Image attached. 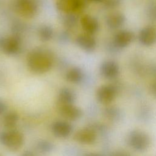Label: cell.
I'll use <instances>...</instances> for the list:
<instances>
[{
  "instance_id": "6da1fadb",
  "label": "cell",
  "mask_w": 156,
  "mask_h": 156,
  "mask_svg": "<svg viewBox=\"0 0 156 156\" xmlns=\"http://www.w3.org/2000/svg\"><path fill=\"white\" fill-rule=\"evenodd\" d=\"M53 57L50 52L43 48H35L27 57V65L34 73L41 74L49 71L52 66Z\"/></svg>"
},
{
  "instance_id": "7a4b0ae2",
  "label": "cell",
  "mask_w": 156,
  "mask_h": 156,
  "mask_svg": "<svg viewBox=\"0 0 156 156\" xmlns=\"http://www.w3.org/2000/svg\"><path fill=\"white\" fill-rule=\"evenodd\" d=\"M24 141L23 134L19 130L9 129L0 133V142L11 151L19 150Z\"/></svg>"
},
{
  "instance_id": "3957f363",
  "label": "cell",
  "mask_w": 156,
  "mask_h": 156,
  "mask_svg": "<svg viewBox=\"0 0 156 156\" xmlns=\"http://www.w3.org/2000/svg\"><path fill=\"white\" fill-rule=\"evenodd\" d=\"M1 48L3 52L7 55L16 54L20 50L21 40L16 36L4 38L1 41Z\"/></svg>"
},
{
  "instance_id": "277c9868",
  "label": "cell",
  "mask_w": 156,
  "mask_h": 156,
  "mask_svg": "<svg viewBox=\"0 0 156 156\" xmlns=\"http://www.w3.org/2000/svg\"><path fill=\"white\" fill-rule=\"evenodd\" d=\"M58 111L62 116L69 121H76L81 118L82 112L74 104H58Z\"/></svg>"
},
{
  "instance_id": "5b68a950",
  "label": "cell",
  "mask_w": 156,
  "mask_h": 156,
  "mask_svg": "<svg viewBox=\"0 0 156 156\" xmlns=\"http://www.w3.org/2000/svg\"><path fill=\"white\" fill-rule=\"evenodd\" d=\"M129 143L130 145L136 150L143 151L149 145V138L148 136L143 132H132L129 136Z\"/></svg>"
},
{
  "instance_id": "8992f818",
  "label": "cell",
  "mask_w": 156,
  "mask_h": 156,
  "mask_svg": "<svg viewBox=\"0 0 156 156\" xmlns=\"http://www.w3.org/2000/svg\"><path fill=\"white\" fill-rule=\"evenodd\" d=\"M16 9L17 12L25 18L34 16L37 11V7L32 0H18L16 2Z\"/></svg>"
},
{
  "instance_id": "52a82bcc",
  "label": "cell",
  "mask_w": 156,
  "mask_h": 156,
  "mask_svg": "<svg viewBox=\"0 0 156 156\" xmlns=\"http://www.w3.org/2000/svg\"><path fill=\"white\" fill-rule=\"evenodd\" d=\"M56 6L59 10L70 13L83 9L84 2L83 0H57Z\"/></svg>"
},
{
  "instance_id": "ba28073f",
  "label": "cell",
  "mask_w": 156,
  "mask_h": 156,
  "mask_svg": "<svg viewBox=\"0 0 156 156\" xmlns=\"http://www.w3.org/2000/svg\"><path fill=\"white\" fill-rule=\"evenodd\" d=\"M116 94V91L113 86L111 85H104L98 89L96 97L99 102L107 104L114 100Z\"/></svg>"
},
{
  "instance_id": "9c48e42d",
  "label": "cell",
  "mask_w": 156,
  "mask_h": 156,
  "mask_svg": "<svg viewBox=\"0 0 156 156\" xmlns=\"http://www.w3.org/2000/svg\"><path fill=\"white\" fill-rule=\"evenodd\" d=\"M138 40L144 46L153 45L156 43V27L147 26L143 28L138 34Z\"/></svg>"
},
{
  "instance_id": "30bf717a",
  "label": "cell",
  "mask_w": 156,
  "mask_h": 156,
  "mask_svg": "<svg viewBox=\"0 0 156 156\" xmlns=\"http://www.w3.org/2000/svg\"><path fill=\"white\" fill-rule=\"evenodd\" d=\"M53 134L57 138H65L68 137L73 131L72 125L66 121H55L51 127Z\"/></svg>"
},
{
  "instance_id": "8fae6325",
  "label": "cell",
  "mask_w": 156,
  "mask_h": 156,
  "mask_svg": "<svg viewBox=\"0 0 156 156\" xmlns=\"http://www.w3.org/2000/svg\"><path fill=\"white\" fill-rule=\"evenodd\" d=\"M119 68L118 63L113 60L104 62L100 66L101 74L106 79H113L119 74Z\"/></svg>"
},
{
  "instance_id": "7c38bea8",
  "label": "cell",
  "mask_w": 156,
  "mask_h": 156,
  "mask_svg": "<svg viewBox=\"0 0 156 156\" xmlns=\"http://www.w3.org/2000/svg\"><path fill=\"white\" fill-rule=\"evenodd\" d=\"M74 139L77 143L82 144H91L96 141V133L88 128L78 130L74 135Z\"/></svg>"
},
{
  "instance_id": "4fadbf2b",
  "label": "cell",
  "mask_w": 156,
  "mask_h": 156,
  "mask_svg": "<svg viewBox=\"0 0 156 156\" xmlns=\"http://www.w3.org/2000/svg\"><path fill=\"white\" fill-rule=\"evenodd\" d=\"M77 45L87 52L93 51L96 47V41L92 35L83 34L79 35L76 38Z\"/></svg>"
},
{
  "instance_id": "5bb4252c",
  "label": "cell",
  "mask_w": 156,
  "mask_h": 156,
  "mask_svg": "<svg viewBox=\"0 0 156 156\" xmlns=\"http://www.w3.org/2000/svg\"><path fill=\"white\" fill-rule=\"evenodd\" d=\"M134 39V34L130 30H122L118 32L114 37V43L118 48H125L129 46Z\"/></svg>"
},
{
  "instance_id": "9a60e30c",
  "label": "cell",
  "mask_w": 156,
  "mask_h": 156,
  "mask_svg": "<svg viewBox=\"0 0 156 156\" xmlns=\"http://www.w3.org/2000/svg\"><path fill=\"white\" fill-rule=\"evenodd\" d=\"M80 24L86 34L93 35L99 29L98 20L90 15H85L80 19Z\"/></svg>"
},
{
  "instance_id": "2e32d148",
  "label": "cell",
  "mask_w": 156,
  "mask_h": 156,
  "mask_svg": "<svg viewBox=\"0 0 156 156\" xmlns=\"http://www.w3.org/2000/svg\"><path fill=\"white\" fill-rule=\"evenodd\" d=\"M126 20L124 15L120 12H114L108 14L106 18V23L112 29H116L123 25Z\"/></svg>"
},
{
  "instance_id": "e0dca14e",
  "label": "cell",
  "mask_w": 156,
  "mask_h": 156,
  "mask_svg": "<svg viewBox=\"0 0 156 156\" xmlns=\"http://www.w3.org/2000/svg\"><path fill=\"white\" fill-rule=\"evenodd\" d=\"M76 100V94L68 88H62L58 95V104H74Z\"/></svg>"
},
{
  "instance_id": "ac0fdd59",
  "label": "cell",
  "mask_w": 156,
  "mask_h": 156,
  "mask_svg": "<svg viewBox=\"0 0 156 156\" xmlns=\"http://www.w3.org/2000/svg\"><path fill=\"white\" fill-rule=\"evenodd\" d=\"M83 79V73L78 67H74L69 69L66 74V79L71 83H80Z\"/></svg>"
},
{
  "instance_id": "d6986e66",
  "label": "cell",
  "mask_w": 156,
  "mask_h": 156,
  "mask_svg": "<svg viewBox=\"0 0 156 156\" xmlns=\"http://www.w3.org/2000/svg\"><path fill=\"white\" fill-rule=\"evenodd\" d=\"M19 116L16 112H9L4 116L3 120L4 126L9 129H13V128L16 125Z\"/></svg>"
},
{
  "instance_id": "ffe728a7",
  "label": "cell",
  "mask_w": 156,
  "mask_h": 156,
  "mask_svg": "<svg viewBox=\"0 0 156 156\" xmlns=\"http://www.w3.org/2000/svg\"><path fill=\"white\" fill-rule=\"evenodd\" d=\"M38 35L42 41H46L52 38L53 36L52 29L48 26L44 25L40 27L38 30Z\"/></svg>"
},
{
  "instance_id": "44dd1931",
  "label": "cell",
  "mask_w": 156,
  "mask_h": 156,
  "mask_svg": "<svg viewBox=\"0 0 156 156\" xmlns=\"http://www.w3.org/2000/svg\"><path fill=\"white\" fill-rule=\"evenodd\" d=\"M54 146L52 143L48 140H40L37 144L38 151L43 154H48L53 150Z\"/></svg>"
},
{
  "instance_id": "7402d4cb",
  "label": "cell",
  "mask_w": 156,
  "mask_h": 156,
  "mask_svg": "<svg viewBox=\"0 0 156 156\" xmlns=\"http://www.w3.org/2000/svg\"><path fill=\"white\" fill-rule=\"evenodd\" d=\"M121 0H105L104 4L107 8H115L121 4Z\"/></svg>"
},
{
  "instance_id": "603a6c76",
  "label": "cell",
  "mask_w": 156,
  "mask_h": 156,
  "mask_svg": "<svg viewBox=\"0 0 156 156\" xmlns=\"http://www.w3.org/2000/svg\"><path fill=\"white\" fill-rule=\"evenodd\" d=\"M68 19H67L66 20V25H68V26H73L74 24H75V22H76V20L74 18V16L73 15H69L68 16Z\"/></svg>"
},
{
  "instance_id": "cb8c5ba5",
  "label": "cell",
  "mask_w": 156,
  "mask_h": 156,
  "mask_svg": "<svg viewBox=\"0 0 156 156\" xmlns=\"http://www.w3.org/2000/svg\"><path fill=\"white\" fill-rule=\"evenodd\" d=\"M7 110L6 104L2 100H0V115L3 114Z\"/></svg>"
},
{
  "instance_id": "d4e9b609",
  "label": "cell",
  "mask_w": 156,
  "mask_h": 156,
  "mask_svg": "<svg viewBox=\"0 0 156 156\" xmlns=\"http://www.w3.org/2000/svg\"><path fill=\"white\" fill-rule=\"evenodd\" d=\"M21 156H37V155L32 152V151H25L24 152H23Z\"/></svg>"
},
{
  "instance_id": "484cf974",
  "label": "cell",
  "mask_w": 156,
  "mask_h": 156,
  "mask_svg": "<svg viewBox=\"0 0 156 156\" xmlns=\"http://www.w3.org/2000/svg\"><path fill=\"white\" fill-rule=\"evenodd\" d=\"M83 156H102L99 154L95 153V152H88L85 154Z\"/></svg>"
},
{
  "instance_id": "4316f807",
  "label": "cell",
  "mask_w": 156,
  "mask_h": 156,
  "mask_svg": "<svg viewBox=\"0 0 156 156\" xmlns=\"http://www.w3.org/2000/svg\"><path fill=\"white\" fill-rule=\"evenodd\" d=\"M113 156H130V155H128L126 153H124V152H119V153H117V154H116L115 155H114Z\"/></svg>"
},
{
  "instance_id": "83f0119b",
  "label": "cell",
  "mask_w": 156,
  "mask_h": 156,
  "mask_svg": "<svg viewBox=\"0 0 156 156\" xmlns=\"http://www.w3.org/2000/svg\"><path fill=\"white\" fill-rule=\"evenodd\" d=\"M152 91L155 94H156V83L152 86Z\"/></svg>"
},
{
  "instance_id": "f1b7e54d",
  "label": "cell",
  "mask_w": 156,
  "mask_h": 156,
  "mask_svg": "<svg viewBox=\"0 0 156 156\" xmlns=\"http://www.w3.org/2000/svg\"><path fill=\"white\" fill-rule=\"evenodd\" d=\"M90 1H94V2H99V1H101L102 0H88Z\"/></svg>"
}]
</instances>
